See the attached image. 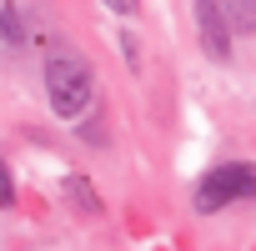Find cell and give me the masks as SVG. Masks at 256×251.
<instances>
[{"instance_id":"1","label":"cell","mask_w":256,"mask_h":251,"mask_svg":"<svg viewBox=\"0 0 256 251\" xmlns=\"http://www.w3.org/2000/svg\"><path fill=\"white\" fill-rule=\"evenodd\" d=\"M46 96H50V110L60 120H80L96 106V80H90L86 56H76L70 46L66 50H50L46 56Z\"/></svg>"},{"instance_id":"2","label":"cell","mask_w":256,"mask_h":251,"mask_svg":"<svg viewBox=\"0 0 256 251\" xmlns=\"http://www.w3.org/2000/svg\"><path fill=\"white\" fill-rule=\"evenodd\" d=\"M241 201H256V161H226V166H211L196 191H191V206L201 216L211 211H226V206H241Z\"/></svg>"},{"instance_id":"3","label":"cell","mask_w":256,"mask_h":251,"mask_svg":"<svg viewBox=\"0 0 256 251\" xmlns=\"http://www.w3.org/2000/svg\"><path fill=\"white\" fill-rule=\"evenodd\" d=\"M196 36H201V46H206L211 60H226V56H231V26H226L211 6H201V0H196Z\"/></svg>"},{"instance_id":"4","label":"cell","mask_w":256,"mask_h":251,"mask_svg":"<svg viewBox=\"0 0 256 251\" xmlns=\"http://www.w3.org/2000/svg\"><path fill=\"white\" fill-rule=\"evenodd\" d=\"M201 6H211L231 26V36H256V0H201Z\"/></svg>"},{"instance_id":"5","label":"cell","mask_w":256,"mask_h":251,"mask_svg":"<svg viewBox=\"0 0 256 251\" xmlns=\"http://www.w3.org/2000/svg\"><path fill=\"white\" fill-rule=\"evenodd\" d=\"M66 201H70L80 216H100V211H106L100 196L90 191V176H86V171H70V176H66Z\"/></svg>"},{"instance_id":"6","label":"cell","mask_w":256,"mask_h":251,"mask_svg":"<svg viewBox=\"0 0 256 251\" xmlns=\"http://www.w3.org/2000/svg\"><path fill=\"white\" fill-rule=\"evenodd\" d=\"M0 26H6V50H20V46H26V30H20V10L10 6V0L0 6Z\"/></svg>"},{"instance_id":"7","label":"cell","mask_w":256,"mask_h":251,"mask_svg":"<svg viewBox=\"0 0 256 251\" xmlns=\"http://www.w3.org/2000/svg\"><path fill=\"white\" fill-rule=\"evenodd\" d=\"M106 10H110V16H136L141 0H106Z\"/></svg>"}]
</instances>
